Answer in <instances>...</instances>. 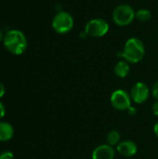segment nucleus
<instances>
[{
	"instance_id": "19",
	"label": "nucleus",
	"mask_w": 158,
	"mask_h": 159,
	"mask_svg": "<svg viewBox=\"0 0 158 159\" xmlns=\"http://www.w3.org/2000/svg\"><path fill=\"white\" fill-rule=\"evenodd\" d=\"M5 92H6V88H5V86H4L2 83H0V98H2V97L4 96Z\"/></svg>"
},
{
	"instance_id": "13",
	"label": "nucleus",
	"mask_w": 158,
	"mask_h": 159,
	"mask_svg": "<svg viewBox=\"0 0 158 159\" xmlns=\"http://www.w3.org/2000/svg\"><path fill=\"white\" fill-rule=\"evenodd\" d=\"M107 143L111 146L117 145L120 142V133L117 130H111L106 137Z\"/></svg>"
},
{
	"instance_id": "14",
	"label": "nucleus",
	"mask_w": 158,
	"mask_h": 159,
	"mask_svg": "<svg viewBox=\"0 0 158 159\" xmlns=\"http://www.w3.org/2000/svg\"><path fill=\"white\" fill-rule=\"evenodd\" d=\"M14 156L11 152L9 151H5L0 154V159H13Z\"/></svg>"
},
{
	"instance_id": "11",
	"label": "nucleus",
	"mask_w": 158,
	"mask_h": 159,
	"mask_svg": "<svg viewBox=\"0 0 158 159\" xmlns=\"http://www.w3.org/2000/svg\"><path fill=\"white\" fill-rule=\"evenodd\" d=\"M114 71H115V75H117L118 77L124 78V77H126L129 74L130 67H129V64L128 61H119L115 65Z\"/></svg>"
},
{
	"instance_id": "4",
	"label": "nucleus",
	"mask_w": 158,
	"mask_h": 159,
	"mask_svg": "<svg viewBox=\"0 0 158 159\" xmlns=\"http://www.w3.org/2000/svg\"><path fill=\"white\" fill-rule=\"evenodd\" d=\"M74 27V18L66 11L58 12L52 20V28L58 34H63L70 32Z\"/></svg>"
},
{
	"instance_id": "20",
	"label": "nucleus",
	"mask_w": 158,
	"mask_h": 159,
	"mask_svg": "<svg viewBox=\"0 0 158 159\" xmlns=\"http://www.w3.org/2000/svg\"><path fill=\"white\" fill-rule=\"evenodd\" d=\"M154 132H155V134L157 136L158 138V122L155 125V127H154Z\"/></svg>"
},
{
	"instance_id": "2",
	"label": "nucleus",
	"mask_w": 158,
	"mask_h": 159,
	"mask_svg": "<svg viewBox=\"0 0 158 159\" xmlns=\"http://www.w3.org/2000/svg\"><path fill=\"white\" fill-rule=\"evenodd\" d=\"M3 41L5 48L14 55H20L27 48L26 36L19 30H10L7 32Z\"/></svg>"
},
{
	"instance_id": "12",
	"label": "nucleus",
	"mask_w": 158,
	"mask_h": 159,
	"mask_svg": "<svg viewBox=\"0 0 158 159\" xmlns=\"http://www.w3.org/2000/svg\"><path fill=\"white\" fill-rule=\"evenodd\" d=\"M152 15H151V11L145 8H142L139 9L138 11H136L135 13V18L141 21V22H146L151 19Z\"/></svg>"
},
{
	"instance_id": "6",
	"label": "nucleus",
	"mask_w": 158,
	"mask_h": 159,
	"mask_svg": "<svg viewBox=\"0 0 158 159\" xmlns=\"http://www.w3.org/2000/svg\"><path fill=\"white\" fill-rule=\"evenodd\" d=\"M111 103L118 111H128L131 106L130 95L124 89H116L111 95Z\"/></svg>"
},
{
	"instance_id": "15",
	"label": "nucleus",
	"mask_w": 158,
	"mask_h": 159,
	"mask_svg": "<svg viewBox=\"0 0 158 159\" xmlns=\"http://www.w3.org/2000/svg\"><path fill=\"white\" fill-rule=\"evenodd\" d=\"M152 93H153V96L155 97V99H156V101H158V81L156 83H155V85L153 86Z\"/></svg>"
},
{
	"instance_id": "16",
	"label": "nucleus",
	"mask_w": 158,
	"mask_h": 159,
	"mask_svg": "<svg viewBox=\"0 0 158 159\" xmlns=\"http://www.w3.org/2000/svg\"><path fill=\"white\" fill-rule=\"evenodd\" d=\"M152 111L156 116H158V101L155 102V103L152 106Z\"/></svg>"
},
{
	"instance_id": "21",
	"label": "nucleus",
	"mask_w": 158,
	"mask_h": 159,
	"mask_svg": "<svg viewBox=\"0 0 158 159\" xmlns=\"http://www.w3.org/2000/svg\"><path fill=\"white\" fill-rule=\"evenodd\" d=\"M3 38H4V35H3V33H2V31L0 30V41H1Z\"/></svg>"
},
{
	"instance_id": "9",
	"label": "nucleus",
	"mask_w": 158,
	"mask_h": 159,
	"mask_svg": "<svg viewBox=\"0 0 158 159\" xmlns=\"http://www.w3.org/2000/svg\"><path fill=\"white\" fill-rule=\"evenodd\" d=\"M116 151L123 157H131L137 154L138 147L136 143L132 141H124L117 144Z\"/></svg>"
},
{
	"instance_id": "7",
	"label": "nucleus",
	"mask_w": 158,
	"mask_h": 159,
	"mask_svg": "<svg viewBox=\"0 0 158 159\" xmlns=\"http://www.w3.org/2000/svg\"><path fill=\"white\" fill-rule=\"evenodd\" d=\"M149 88L145 83L137 82L131 89L130 98L131 100L138 104H142L145 102L149 98Z\"/></svg>"
},
{
	"instance_id": "8",
	"label": "nucleus",
	"mask_w": 158,
	"mask_h": 159,
	"mask_svg": "<svg viewBox=\"0 0 158 159\" xmlns=\"http://www.w3.org/2000/svg\"><path fill=\"white\" fill-rule=\"evenodd\" d=\"M115 151L109 144H102L96 147L92 152V159H114Z\"/></svg>"
},
{
	"instance_id": "18",
	"label": "nucleus",
	"mask_w": 158,
	"mask_h": 159,
	"mask_svg": "<svg viewBox=\"0 0 158 159\" xmlns=\"http://www.w3.org/2000/svg\"><path fill=\"white\" fill-rule=\"evenodd\" d=\"M128 113H129V115H130V116H135L136 113H137V109H136L135 107H133V106H130V107L128 109Z\"/></svg>"
},
{
	"instance_id": "1",
	"label": "nucleus",
	"mask_w": 158,
	"mask_h": 159,
	"mask_svg": "<svg viewBox=\"0 0 158 159\" xmlns=\"http://www.w3.org/2000/svg\"><path fill=\"white\" fill-rule=\"evenodd\" d=\"M145 54V47L143 42L138 37H131L127 40L124 48L117 53V57L123 58L129 63L140 62Z\"/></svg>"
},
{
	"instance_id": "5",
	"label": "nucleus",
	"mask_w": 158,
	"mask_h": 159,
	"mask_svg": "<svg viewBox=\"0 0 158 159\" xmlns=\"http://www.w3.org/2000/svg\"><path fill=\"white\" fill-rule=\"evenodd\" d=\"M109 23L101 18L90 20L85 26V33L87 35L92 37H102L109 31Z\"/></svg>"
},
{
	"instance_id": "17",
	"label": "nucleus",
	"mask_w": 158,
	"mask_h": 159,
	"mask_svg": "<svg viewBox=\"0 0 158 159\" xmlns=\"http://www.w3.org/2000/svg\"><path fill=\"white\" fill-rule=\"evenodd\" d=\"M5 114H6V109H5V106H4V104H3V103L0 102V119H1L2 117H4Z\"/></svg>"
},
{
	"instance_id": "3",
	"label": "nucleus",
	"mask_w": 158,
	"mask_h": 159,
	"mask_svg": "<svg viewBox=\"0 0 158 159\" xmlns=\"http://www.w3.org/2000/svg\"><path fill=\"white\" fill-rule=\"evenodd\" d=\"M135 11L133 7L128 4H121L115 7L113 11L112 18L114 22L121 27L129 25L135 19Z\"/></svg>"
},
{
	"instance_id": "10",
	"label": "nucleus",
	"mask_w": 158,
	"mask_h": 159,
	"mask_svg": "<svg viewBox=\"0 0 158 159\" xmlns=\"http://www.w3.org/2000/svg\"><path fill=\"white\" fill-rule=\"evenodd\" d=\"M14 135L13 127L7 122H0V142L9 141Z\"/></svg>"
}]
</instances>
